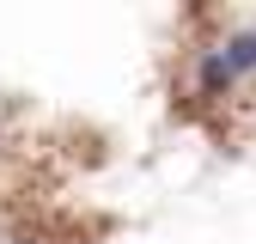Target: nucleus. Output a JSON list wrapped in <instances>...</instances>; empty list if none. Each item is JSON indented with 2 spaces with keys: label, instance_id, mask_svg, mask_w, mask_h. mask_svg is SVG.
I'll return each mask as SVG.
<instances>
[{
  "label": "nucleus",
  "instance_id": "f257e3e1",
  "mask_svg": "<svg viewBox=\"0 0 256 244\" xmlns=\"http://www.w3.org/2000/svg\"><path fill=\"white\" fill-rule=\"evenodd\" d=\"M220 61H226L232 74H250V68H256V30H238V37L220 49Z\"/></svg>",
  "mask_w": 256,
  "mask_h": 244
},
{
  "label": "nucleus",
  "instance_id": "f03ea898",
  "mask_svg": "<svg viewBox=\"0 0 256 244\" xmlns=\"http://www.w3.org/2000/svg\"><path fill=\"white\" fill-rule=\"evenodd\" d=\"M226 86H232V68H226L220 55H208V68H202V92H208V98H220Z\"/></svg>",
  "mask_w": 256,
  "mask_h": 244
}]
</instances>
